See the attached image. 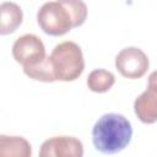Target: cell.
<instances>
[{"mask_svg":"<svg viewBox=\"0 0 157 157\" xmlns=\"http://www.w3.org/2000/svg\"><path fill=\"white\" fill-rule=\"evenodd\" d=\"M132 128L121 114L108 113L102 115L92 129V142L97 151L113 155L123 151L131 141Z\"/></svg>","mask_w":157,"mask_h":157,"instance_id":"1","label":"cell"},{"mask_svg":"<svg viewBox=\"0 0 157 157\" xmlns=\"http://www.w3.org/2000/svg\"><path fill=\"white\" fill-rule=\"evenodd\" d=\"M49 58L58 81H74L83 72L85 60L82 50L74 42L67 40L55 45Z\"/></svg>","mask_w":157,"mask_h":157,"instance_id":"2","label":"cell"},{"mask_svg":"<svg viewBox=\"0 0 157 157\" xmlns=\"http://www.w3.org/2000/svg\"><path fill=\"white\" fill-rule=\"evenodd\" d=\"M37 22L49 36H63L72 28L71 15L59 0L43 4L37 12Z\"/></svg>","mask_w":157,"mask_h":157,"instance_id":"3","label":"cell"},{"mask_svg":"<svg viewBox=\"0 0 157 157\" xmlns=\"http://www.w3.org/2000/svg\"><path fill=\"white\" fill-rule=\"evenodd\" d=\"M12 55L23 69L33 67L47 59L45 47L40 38L34 34H23L18 37L12 45Z\"/></svg>","mask_w":157,"mask_h":157,"instance_id":"4","label":"cell"},{"mask_svg":"<svg viewBox=\"0 0 157 157\" xmlns=\"http://www.w3.org/2000/svg\"><path fill=\"white\" fill-rule=\"evenodd\" d=\"M115 67L126 78L142 77L148 69L147 55L136 47L121 49L115 58Z\"/></svg>","mask_w":157,"mask_h":157,"instance_id":"5","label":"cell"},{"mask_svg":"<svg viewBox=\"0 0 157 157\" xmlns=\"http://www.w3.org/2000/svg\"><path fill=\"white\" fill-rule=\"evenodd\" d=\"M137 118L145 124L157 121V70L148 76V86L134 102Z\"/></svg>","mask_w":157,"mask_h":157,"instance_id":"6","label":"cell"},{"mask_svg":"<svg viewBox=\"0 0 157 157\" xmlns=\"http://www.w3.org/2000/svg\"><path fill=\"white\" fill-rule=\"evenodd\" d=\"M40 157H81L82 142L74 136H54L45 140L39 151Z\"/></svg>","mask_w":157,"mask_h":157,"instance_id":"7","label":"cell"},{"mask_svg":"<svg viewBox=\"0 0 157 157\" xmlns=\"http://www.w3.org/2000/svg\"><path fill=\"white\" fill-rule=\"evenodd\" d=\"M1 13V26H0V34L5 36L16 31V28L22 23L23 13L21 7L11 1H5L0 6Z\"/></svg>","mask_w":157,"mask_h":157,"instance_id":"8","label":"cell"},{"mask_svg":"<svg viewBox=\"0 0 157 157\" xmlns=\"http://www.w3.org/2000/svg\"><path fill=\"white\" fill-rule=\"evenodd\" d=\"M0 155L1 156H16L29 157L32 155L31 144L20 136H0Z\"/></svg>","mask_w":157,"mask_h":157,"instance_id":"9","label":"cell"},{"mask_svg":"<svg viewBox=\"0 0 157 157\" xmlns=\"http://www.w3.org/2000/svg\"><path fill=\"white\" fill-rule=\"evenodd\" d=\"M115 82V77L110 71L104 69H96L90 72L87 77V86L92 92L103 93L112 88Z\"/></svg>","mask_w":157,"mask_h":157,"instance_id":"10","label":"cell"},{"mask_svg":"<svg viewBox=\"0 0 157 157\" xmlns=\"http://www.w3.org/2000/svg\"><path fill=\"white\" fill-rule=\"evenodd\" d=\"M23 72L28 77H31L33 80H37V81H43V82H54V81H56L49 56H47V59L44 61H42L40 64H38L33 67L23 69Z\"/></svg>","mask_w":157,"mask_h":157,"instance_id":"11","label":"cell"},{"mask_svg":"<svg viewBox=\"0 0 157 157\" xmlns=\"http://www.w3.org/2000/svg\"><path fill=\"white\" fill-rule=\"evenodd\" d=\"M70 12L72 27L81 26L87 17V6L82 0H59Z\"/></svg>","mask_w":157,"mask_h":157,"instance_id":"12","label":"cell"}]
</instances>
